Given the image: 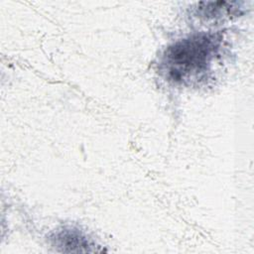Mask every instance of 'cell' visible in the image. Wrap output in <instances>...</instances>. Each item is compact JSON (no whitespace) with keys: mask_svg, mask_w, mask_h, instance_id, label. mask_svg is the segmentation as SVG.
I'll return each instance as SVG.
<instances>
[{"mask_svg":"<svg viewBox=\"0 0 254 254\" xmlns=\"http://www.w3.org/2000/svg\"><path fill=\"white\" fill-rule=\"evenodd\" d=\"M219 47L214 34L198 33L169 46L161 59V69L169 79L183 82L207 70Z\"/></svg>","mask_w":254,"mask_h":254,"instance_id":"obj_1","label":"cell"},{"mask_svg":"<svg viewBox=\"0 0 254 254\" xmlns=\"http://www.w3.org/2000/svg\"><path fill=\"white\" fill-rule=\"evenodd\" d=\"M55 244L59 247L63 248V251L68 252H81V251H89L88 246L89 243L84 236L80 234L77 230L63 229L56 233L54 236Z\"/></svg>","mask_w":254,"mask_h":254,"instance_id":"obj_2","label":"cell"}]
</instances>
